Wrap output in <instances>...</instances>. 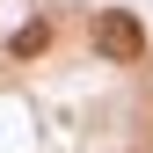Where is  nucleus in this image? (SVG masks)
<instances>
[{
    "mask_svg": "<svg viewBox=\"0 0 153 153\" xmlns=\"http://www.w3.org/2000/svg\"><path fill=\"white\" fill-rule=\"evenodd\" d=\"M95 51L102 59H117V66H139L146 59V29H139V15H95Z\"/></svg>",
    "mask_w": 153,
    "mask_h": 153,
    "instance_id": "f257e3e1",
    "label": "nucleus"
},
{
    "mask_svg": "<svg viewBox=\"0 0 153 153\" xmlns=\"http://www.w3.org/2000/svg\"><path fill=\"white\" fill-rule=\"evenodd\" d=\"M44 51H51V29H44V22L15 29V59H44Z\"/></svg>",
    "mask_w": 153,
    "mask_h": 153,
    "instance_id": "f03ea898",
    "label": "nucleus"
}]
</instances>
